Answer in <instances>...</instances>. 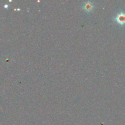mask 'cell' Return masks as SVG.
I'll return each mask as SVG.
<instances>
[{
	"mask_svg": "<svg viewBox=\"0 0 125 125\" xmlns=\"http://www.w3.org/2000/svg\"><path fill=\"white\" fill-rule=\"evenodd\" d=\"M114 20L117 22L118 24L120 25H123L125 24V13L123 12H120L116 15L115 17Z\"/></svg>",
	"mask_w": 125,
	"mask_h": 125,
	"instance_id": "7a4b0ae2",
	"label": "cell"
},
{
	"mask_svg": "<svg viewBox=\"0 0 125 125\" xmlns=\"http://www.w3.org/2000/svg\"><path fill=\"white\" fill-rule=\"evenodd\" d=\"M4 7H5V8H6V9H7V7H9V6H8V5H7V4H5V5H4Z\"/></svg>",
	"mask_w": 125,
	"mask_h": 125,
	"instance_id": "3957f363",
	"label": "cell"
},
{
	"mask_svg": "<svg viewBox=\"0 0 125 125\" xmlns=\"http://www.w3.org/2000/svg\"><path fill=\"white\" fill-rule=\"evenodd\" d=\"M81 8L83 10L85 11L87 13H90L95 9V5H94L93 1H87L84 2L82 4Z\"/></svg>",
	"mask_w": 125,
	"mask_h": 125,
	"instance_id": "6da1fadb",
	"label": "cell"
}]
</instances>
